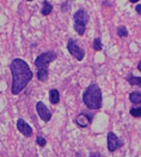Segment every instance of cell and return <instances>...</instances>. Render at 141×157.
<instances>
[{
	"label": "cell",
	"mask_w": 141,
	"mask_h": 157,
	"mask_svg": "<svg viewBox=\"0 0 141 157\" xmlns=\"http://www.w3.org/2000/svg\"><path fill=\"white\" fill-rule=\"evenodd\" d=\"M10 70L12 74L11 93L13 95H18L28 86L34 75L29 64L22 59H13L10 64Z\"/></svg>",
	"instance_id": "1"
},
{
	"label": "cell",
	"mask_w": 141,
	"mask_h": 157,
	"mask_svg": "<svg viewBox=\"0 0 141 157\" xmlns=\"http://www.w3.org/2000/svg\"><path fill=\"white\" fill-rule=\"evenodd\" d=\"M102 90L97 83H91L84 92L83 101L89 109H99L102 107Z\"/></svg>",
	"instance_id": "2"
},
{
	"label": "cell",
	"mask_w": 141,
	"mask_h": 157,
	"mask_svg": "<svg viewBox=\"0 0 141 157\" xmlns=\"http://www.w3.org/2000/svg\"><path fill=\"white\" fill-rule=\"evenodd\" d=\"M73 18H74V30L77 31L78 35L83 36L85 33L86 24L89 23V14L85 10H79L74 13Z\"/></svg>",
	"instance_id": "3"
},
{
	"label": "cell",
	"mask_w": 141,
	"mask_h": 157,
	"mask_svg": "<svg viewBox=\"0 0 141 157\" xmlns=\"http://www.w3.org/2000/svg\"><path fill=\"white\" fill-rule=\"evenodd\" d=\"M56 57H58L56 56V52H54V51L43 52V54H41L40 56L35 59V66H36V68L38 69L47 68Z\"/></svg>",
	"instance_id": "4"
},
{
	"label": "cell",
	"mask_w": 141,
	"mask_h": 157,
	"mask_svg": "<svg viewBox=\"0 0 141 157\" xmlns=\"http://www.w3.org/2000/svg\"><path fill=\"white\" fill-rule=\"evenodd\" d=\"M67 49H68L70 55H72L73 57H75L78 61H83V59L85 57V51L78 45V43H77L74 39L70 38V40H68V43H67Z\"/></svg>",
	"instance_id": "5"
},
{
	"label": "cell",
	"mask_w": 141,
	"mask_h": 157,
	"mask_svg": "<svg viewBox=\"0 0 141 157\" xmlns=\"http://www.w3.org/2000/svg\"><path fill=\"white\" fill-rule=\"evenodd\" d=\"M122 145H123V140L117 137L112 131H110L108 133V150L110 152H115Z\"/></svg>",
	"instance_id": "6"
},
{
	"label": "cell",
	"mask_w": 141,
	"mask_h": 157,
	"mask_svg": "<svg viewBox=\"0 0 141 157\" xmlns=\"http://www.w3.org/2000/svg\"><path fill=\"white\" fill-rule=\"evenodd\" d=\"M92 120H93V114H91V113H79L73 119V121L81 128H87L92 123Z\"/></svg>",
	"instance_id": "7"
},
{
	"label": "cell",
	"mask_w": 141,
	"mask_h": 157,
	"mask_svg": "<svg viewBox=\"0 0 141 157\" xmlns=\"http://www.w3.org/2000/svg\"><path fill=\"white\" fill-rule=\"evenodd\" d=\"M36 111H37L38 117H40L43 121L47 123V121H49L51 119V112L42 101H38V102L36 104Z\"/></svg>",
	"instance_id": "8"
},
{
	"label": "cell",
	"mask_w": 141,
	"mask_h": 157,
	"mask_svg": "<svg viewBox=\"0 0 141 157\" xmlns=\"http://www.w3.org/2000/svg\"><path fill=\"white\" fill-rule=\"evenodd\" d=\"M17 128L20 133L25 137H31L32 136V128L31 126L24 120V119H18L17 120Z\"/></svg>",
	"instance_id": "9"
},
{
	"label": "cell",
	"mask_w": 141,
	"mask_h": 157,
	"mask_svg": "<svg viewBox=\"0 0 141 157\" xmlns=\"http://www.w3.org/2000/svg\"><path fill=\"white\" fill-rule=\"evenodd\" d=\"M49 100L53 105H56L60 102V93L58 89H51L49 92Z\"/></svg>",
	"instance_id": "10"
},
{
	"label": "cell",
	"mask_w": 141,
	"mask_h": 157,
	"mask_svg": "<svg viewBox=\"0 0 141 157\" xmlns=\"http://www.w3.org/2000/svg\"><path fill=\"white\" fill-rule=\"evenodd\" d=\"M129 101L134 105L141 104V93L140 92H131L129 93Z\"/></svg>",
	"instance_id": "11"
},
{
	"label": "cell",
	"mask_w": 141,
	"mask_h": 157,
	"mask_svg": "<svg viewBox=\"0 0 141 157\" xmlns=\"http://www.w3.org/2000/svg\"><path fill=\"white\" fill-rule=\"evenodd\" d=\"M127 81H128V83L131 85V86H138V87L141 88V78H139V76L128 75L127 76Z\"/></svg>",
	"instance_id": "12"
},
{
	"label": "cell",
	"mask_w": 141,
	"mask_h": 157,
	"mask_svg": "<svg viewBox=\"0 0 141 157\" xmlns=\"http://www.w3.org/2000/svg\"><path fill=\"white\" fill-rule=\"evenodd\" d=\"M48 76H49V71H48V69L47 68L38 69V71H37V78H38L40 81H42V82L47 81V80H48Z\"/></svg>",
	"instance_id": "13"
},
{
	"label": "cell",
	"mask_w": 141,
	"mask_h": 157,
	"mask_svg": "<svg viewBox=\"0 0 141 157\" xmlns=\"http://www.w3.org/2000/svg\"><path fill=\"white\" fill-rule=\"evenodd\" d=\"M51 10H53V6H51L48 1H44V2H43L42 11H41L42 14H43V16H49V14L51 13Z\"/></svg>",
	"instance_id": "14"
},
{
	"label": "cell",
	"mask_w": 141,
	"mask_h": 157,
	"mask_svg": "<svg viewBox=\"0 0 141 157\" xmlns=\"http://www.w3.org/2000/svg\"><path fill=\"white\" fill-rule=\"evenodd\" d=\"M116 33H117L119 37H122V38L128 36V31L126 29V26H119V28L116 29Z\"/></svg>",
	"instance_id": "15"
},
{
	"label": "cell",
	"mask_w": 141,
	"mask_h": 157,
	"mask_svg": "<svg viewBox=\"0 0 141 157\" xmlns=\"http://www.w3.org/2000/svg\"><path fill=\"white\" fill-rule=\"evenodd\" d=\"M129 113H131V117L141 118V107H133V108H131Z\"/></svg>",
	"instance_id": "16"
},
{
	"label": "cell",
	"mask_w": 141,
	"mask_h": 157,
	"mask_svg": "<svg viewBox=\"0 0 141 157\" xmlns=\"http://www.w3.org/2000/svg\"><path fill=\"white\" fill-rule=\"evenodd\" d=\"M102 48H103V44H102L101 37L95 38V40H93V49L96 51H99V50H102Z\"/></svg>",
	"instance_id": "17"
},
{
	"label": "cell",
	"mask_w": 141,
	"mask_h": 157,
	"mask_svg": "<svg viewBox=\"0 0 141 157\" xmlns=\"http://www.w3.org/2000/svg\"><path fill=\"white\" fill-rule=\"evenodd\" d=\"M36 143H37V145H40V147H44V145L47 144V140L42 137V136H37V137H36Z\"/></svg>",
	"instance_id": "18"
},
{
	"label": "cell",
	"mask_w": 141,
	"mask_h": 157,
	"mask_svg": "<svg viewBox=\"0 0 141 157\" xmlns=\"http://www.w3.org/2000/svg\"><path fill=\"white\" fill-rule=\"evenodd\" d=\"M90 157H102V155L98 151H92V152H90Z\"/></svg>",
	"instance_id": "19"
},
{
	"label": "cell",
	"mask_w": 141,
	"mask_h": 157,
	"mask_svg": "<svg viewBox=\"0 0 141 157\" xmlns=\"http://www.w3.org/2000/svg\"><path fill=\"white\" fill-rule=\"evenodd\" d=\"M135 10H136V12H138L139 14H141V5H138V6L135 7Z\"/></svg>",
	"instance_id": "20"
},
{
	"label": "cell",
	"mask_w": 141,
	"mask_h": 157,
	"mask_svg": "<svg viewBox=\"0 0 141 157\" xmlns=\"http://www.w3.org/2000/svg\"><path fill=\"white\" fill-rule=\"evenodd\" d=\"M138 69H139V70L141 71V61L139 62V63H138Z\"/></svg>",
	"instance_id": "21"
},
{
	"label": "cell",
	"mask_w": 141,
	"mask_h": 157,
	"mask_svg": "<svg viewBox=\"0 0 141 157\" xmlns=\"http://www.w3.org/2000/svg\"><path fill=\"white\" fill-rule=\"evenodd\" d=\"M129 1H131V2H138L139 0H129Z\"/></svg>",
	"instance_id": "22"
},
{
	"label": "cell",
	"mask_w": 141,
	"mask_h": 157,
	"mask_svg": "<svg viewBox=\"0 0 141 157\" xmlns=\"http://www.w3.org/2000/svg\"><path fill=\"white\" fill-rule=\"evenodd\" d=\"M28 1H32V0H28Z\"/></svg>",
	"instance_id": "23"
}]
</instances>
